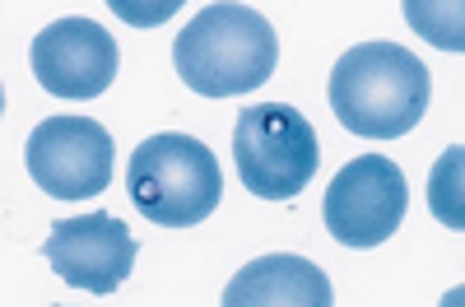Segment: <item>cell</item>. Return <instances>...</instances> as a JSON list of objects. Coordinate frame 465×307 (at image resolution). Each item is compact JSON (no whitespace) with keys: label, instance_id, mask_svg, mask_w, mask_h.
I'll list each match as a JSON object with an SVG mask.
<instances>
[{"label":"cell","instance_id":"obj_2","mask_svg":"<svg viewBox=\"0 0 465 307\" xmlns=\"http://www.w3.org/2000/svg\"><path fill=\"white\" fill-rule=\"evenodd\" d=\"M280 61V37L270 19L252 5H205L196 10L177 43H173V65L186 89L205 98H232L261 89Z\"/></svg>","mask_w":465,"mask_h":307},{"label":"cell","instance_id":"obj_8","mask_svg":"<svg viewBox=\"0 0 465 307\" xmlns=\"http://www.w3.org/2000/svg\"><path fill=\"white\" fill-rule=\"evenodd\" d=\"M33 74L37 84L56 98H98L112 89L116 65H122V52H116L112 33L94 19L65 15L56 24H47L33 37Z\"/></svg>","mask_w":465,"mask_h":307},{"label":"cell","instance_id":"obj_4","mask_svg":"<svg viewBox=\"0 0 465 307\" xmlns=\"http://www.w3.org/2000/svg\"><path fill=\"white\" fill-rule=\"evenodd\" d=\"M232 163L252 196L261 201H293L298 191H307L322 144L312 122L289 103H252L238 112L232 126Z\"/></svg>","mask_w":465,"mask_h":307},{"label":"cell","instance_id":"obj_10","mask_svg":"<svg viewBox=\"0 0 465 307\" xmlns=\"http://www.w3.org/2000/svg\"><path fill=\"white\" fill-rule=\"evenodd\" d=\"M405 19H410L414 33H423L442 52H460L465 47V10H460V0H405Z\"/></svg>","mask_w":465,"mask_h":307},{"label":"cell","instance_id":"obj_7","mask_svg":"<svg viewBox=\"0 0 465 307\" xmlns=\"http://www.w3.org/2000/svg\"><path fill=\"white\" fill-rule=\"evenodd\" d=\"M135 252L140 247L131 238V228L107 210L56 219L43 243L47 265L70 289H84V293H116L135 271Z\"/></svg>","mask_w":465,"mask_h":307},{"label":"cell","instance_id":"obj_1","mask_svg":"<svg viewBox=\"0 0 465 307\" xmlns=\"http://www.w3.org/2000/svg\"><path fill=\"white\" fill-rule=\"evenodd\" d=\"M433 98V80L410 47L401 43H359L331 70V107L344 131L363 140L410 135Z\"/></svg>","mask_w":465,"mask_h":307},{"label":"cell","instance_id":"obj_6","mask_svg":"<svg viewBox=\"0 0 465 307\" xmlns=\"http://www.w3.org/2000/svg\"><path fill=\"white\" fill-rule=\"evenodd\" d=\"M28 177L56 201L103 196L116 173V144L94 117H47L24 144Z\"/></svg>","mask_w":465,"mask_h":307},{"label":"cell","instance_id":"obj_9","mask_svg":"<svg viewBox=\"0 0 465 307\" xmlns=\"http://www.w3.org/2000/svg\"><path fill=\"white\" fill-rule=\"evenodd\" d=\"M223 302L228 307H331V280L307 256L270 252L228 280Z\"/></svg>","mask_w":465,"mask_h":307},{"label":"cell","instance_id":"obj_11","mask_svg":"<svg viewBox=\"0 0 465 307\" xmlns=\"http://www.w3.org/2000/svg\"><path fill=\"white\" fill-rule=\"evenodd\" d=\"M460 182H465V149L451 144L442 159L433 163V177H429V210L438 214V223L447 228H465V196H460Z\"/></svg>","mask_w":465,"mask_h":307},{"label":"cell","instance_id":"obj_5","mask_svg":"<svg viewBox=\"0 0 465 307\" xmlns=\"http://www.w3.org/2000/svg\"><path fill=\"white\" fill-rule=\"evenodd\" d=\"M405 210H410L405 173L386 154H359V159H349L331 177L326 201H322V219L331 228V238L340 247H354V252L381 247L401 228Z\"/></svg>","mask_w":465,"mask_h":307},{"label":"cell","instance_id":"obj_3","mask_svg":"<svg viewBox=\"0 0 465 307\" xmlns=\"http://www.w3.org/2000/svg\"><path fill=\"white\" fill-rule=\"evenodd\" d=\"M126 191L149 223L196 228L223 201V168L205 140L163 131L135 144L126 163Z\"/></svg>","mask_w":465,"mask_h":307},{"label":"cell","instance_id":"obj_12","mask_svg":"<svg viewBox=\"0 0 465 307\" xmlns=\"http://www.w3.org/2000/svg\"><path fill=\"white\" fill-rule=\"evenodd\" d=\"M112 10L126 24H163L168 15H177V0H159V5H126V0H112Z\"/></svg>","mask_w":465,"mask_h":307}]
</instances>
